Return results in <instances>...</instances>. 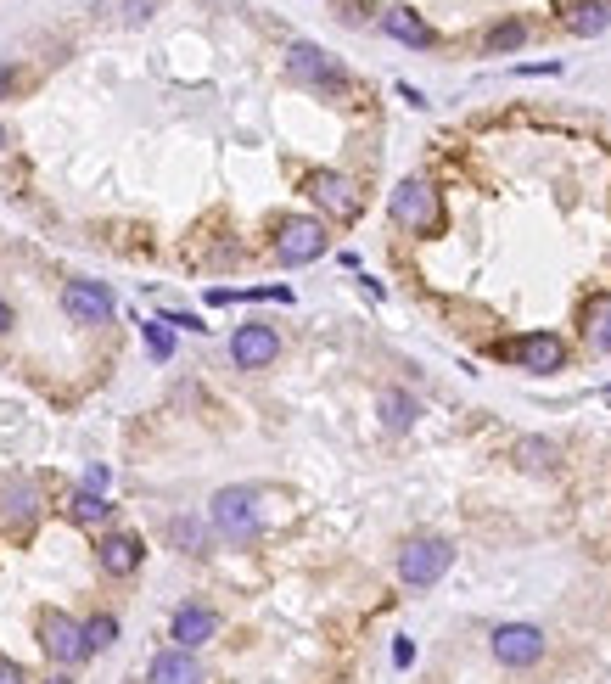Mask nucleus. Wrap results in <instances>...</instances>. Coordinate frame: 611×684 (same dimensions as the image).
<instances>
[{"instance_id":"obj_20","label":"nucleus","mask_w":611,"mask_h":684,"mask_svg":"<svg viewBox=\"0 0 611 684\" xmlns=\"http://www.w3.org/2000/svg\"><path fill=\"white\" fill-rule=\"evenodd\" d=\"M522 40H527V23H522V17H505V23H494V29L483 34V51L505 57V51H516Z\"/></svg>"},{"instance_id":"obj_5","label":"nucleus","mask_w":611,"mask_h":684,"mask_svg":"<svg viewBox=\"0 0 611 684\" xmlns=\"http://www.w3.org/2000/svg\"><path fill=\"white\" fill-rule=\"evenodd\" d=\"M320 253H326V225L314 214H286L281 225H275V258H281L286 270H303V264H314Z\"/></svg>"},{"instance_id":"obj_11","label":"nucleus","mask_w":611,"mask_h":684,"mask_svg":"<svg viewBox=\"0 0 611 684\" xmlns=\"http://www.w3.org/2000/svg\"><path fill=\"white\" fill-rule=\"evenodd\" d=\"M230 359L242 365V371H264V365H275L281 359V337H275V326H236V337H230Z\"/></svg>"},{"instance_id":"obj_2","label":"nucleus","mask_w":611,"mask_h":684,"mask_svg":"<svg viewBox=\"0 0 611 684\" xmlns=\"http://www.w3.org/2000/svg\"><path fill=\"white\" fill-rule=\"evenodd\" d=\"M387 214H393L398 230H410V236H432V230L443 225V197L432 180H421V174H404L393 186V197H387Z\"/></svg>"},{"instance_id":"obj_10","label":"nucleus","mask_w":611,"mask_h":684,"mask_svg":"<svg viewBox=\"0 0 611 684\" xmlns=\"http://www.w3.org/2000/svg\"><path fill=\"white\" fill-rule=\"evenodd\" d=\"M303 191H309V197L320 202L331 219H359V186L348 180V174H337V169H314L309 180H303Z\"/></svg>"},{"instance_id":"obj_15","label":"nucleus","mask_w":611,"mask_h":684,"mask_svg":"<svg viewBox=\"0 0 611 684\" xmlns=\"http://www.w3.org/2000/svg\"><path fill=\"white\" fill-rule=\"evenodd\" d=\"M583 348L600 354V359L611 354V292H600V298L583 303Z\"/></svg>"},{"instance_id":"obj_28","label":"nucleus","mask_w":611,"mask_h":684,"mask_svg":"<svg viewBox=\"0 0 611 684\" xmlns=\"http://www.w3.org/2000/svg\"><path fill=\"white\" fill-rule=\"evenodd\" d=\"M516 73H527V79H533V73H561V62H527V68H516Z\"/></svg>"},{"instance_id":"obj_12","label":"nucleus","mask_w":611,"mask_h":684,"mask_svg":"<svg viewBox=\"0 0 611 684\" xmlns=\"http://www.w3.org/2000/svg\"><path fill=\"white\" fill-rule=\"evenodd\" d=\"M169 634H174L180 651H202V645L219 634V612H214V606H202V600H185V606H174Z\"/></svg>"},{"instance_id":"obj_6","label":"nucleus","mask_w":611,"mask_h":684,"mask_svg":"<svg viewBox=\"0 0 611 684\" xmlns=\"http://www.w3.org/2000/svg\"><path fill=\"white\" fill-rule=\"evenodd\" d=\"M499 354L511 359V365H522V371H533V376H550V371L567 365V342L555 337V331H522V337L505 342Z\"/></svg>"},{"instance_id":"obj_31","label":"nucleus","mask_w":611,"mask_h":684,"mask_svg":"<svg viewBox=\"0 0 611 684\" xmlns=\"http://www.w3.org/2000/svg\"><path fill=\"white\" fill-rule=\"evenodd\" d=\"M51 684H68V679H51Z\"/></svg>"},{"instance_id":"obj_14","label":"nucleus","mask_w":611,"mask_h":684,"mask_svg":"<svg viewBox=\"0 0 611 684\" xmlns=\"http://www.w3.org/2000/svg\"><path fill=\"white\" fill-rule=\"evenodd\" d=\"M96 561L107 578H129V572L141 567V544L129 539V533H107V539L96 544Z\"/></svg>"},{"instance_id":"obj_7","label":"nucleus","mask_w":611,"mask_h":684,"mask_svg":"<svg viewBox=\"0 0 611 684\" xmlns=\"http://www.w3.org/2000/svg\"><path fill=\"white\" fill-rule=\"evenodd\" d=\"M488 645H494V656L505 662V668H533V662L550 651V640H544L539 623H499L494 634H488Z\"/></svg>"},{"instance_id":"obj_27","label":"nucleus","mask_w":611,"mask_h":684,"mask_svg":"<svg viewBox=\"0 0 611 684\" xmlns=\"http://www.w3.org/2000/svg\"><path fill=\"white\" fill-rule=\"evenodd\" d=\"M393 662H398V668H410V662H415V645L398 640V645H393Z\"/></svg>"},{"instance_id":"obj_25","label":"nucleus","mask_w":611,"mask_h":684,"mask_svg":"<svg viewBox=\"0 0 611 684\" xmlns=\"http://www.w3.org/2000/svg\"><path fill=\"white\" fill-rule=\"evenodd\" d=\"M169 539L180 544V550H202V539H208V533H202V522H191V516H174V522H169Z\"/></svg>"},{"instance_id":"obj_26","label":"nucleus","mask_w":611,"mask_h":684,"mask_svg":"<svg viewBox=\"0 0 611 684\" xmlns=\"http://www.w3.org/2000/svg\"><path fill=\"white\" fill-rule=\"evenodd\" d=\"M0 684H29V673L17 668V662H6V656H0Z\"/></svg>"},{"instance_id":"obj_9","label":"nucleus","mask_w":611,"mask_h":684,"mask_svg":"<svg viewBox=\"0 0 611 684\" xmlns=\"http://www.w3.org/2000/svg\"><path fill=\"white\" fill-rule=\"evenodd\" d=\"M62 309H68L73 326H107L118 314V298L101 281H68L62 286Z\"/></svg>"},{"instance_id":"obj_13","label":"nucleus","mask_w":611,"mask_h":684,"mask_svg":"<svg viewBox=\"0 0 611 684\" xmlns=\"http://www.w3.org/2000/svg\"><path fill=\"white\" fill-rule=\"evenodd\" d=\"M146 684H202V662L197 651H157L152 668H146Z\"/></svg>"},{"instance_id":"obj_16","label":"nucleus","mask_w":611,"mask_h":684,"mask_svg":"<svg viewBox=\"0 0 611 684\" xmlns=\"http://www.w3.org/2000/svg\"><path fill=\"white\" fill-rule=\"evenodd\" d=\"M382 29L393 34L398 45H415V51H421V45H432V29L421 23V12H410V6H387V12H382Z\"/></svg>"},{"instance_id":"obj_17","label":"nucleus","mask_w":611,"mask_h":684,"mask_svg":"<svg viewBox=\"0 0 611 684\" xmlns=\"http://www.w3.org/2000/svg\"><path fill=\"white\" fill-rule=\"evenodd\" d=\"M376 410H382V427H387V432H410L415 415H421V404H415L404 387H387L382 399H376Z\"/></svg>"},{"instance_id":"obj_8","label":"nucleus","mask_w":611,"mask_h":684,"mask_svg":"<svg viewBox=\"0 0 611 684\" xmlns=\"http://www.w3.org/2000/svg\"><path fill=\"white\" fill-rule=\"evenodd\" d=\"M40 645L51 662H62V668H79L90 656V640H85V623H73L68 612H45L40 617Z\"/></svg>"},{"instance_id":"obj_19","label":"nucleus","mask_w":611,"mask_h":684,"mask_svg":"<svg viewBox=\"0 0 611 684\" xmlns=\"http://www.w3.org/2000/svg\"><path fill=\"white\" fill-rule=\"evenodd\" d=\"M34 511H40V488L29 483V477H17V483H6V516H12L17 528H29Z\"/></svg>"},{"instance_id":"obj_21","label":"nucleus","mask_w":611,"mask_h":684,"mask_svg":"<svg viewBox=\"0 0 611 684\" xmlns=\"http://www.w3.org/2000/svg\"><path fill=\"white\" fill-rule=\"evenodd\" d=\"M85 640H90V656H96V651H113V645H118V617H113V612L90 617V623H85Z\"/></svg>"},{"instance_id":"obj_4","label":"nucleus","mask_w":611,"mask_h":684,"mask_svg":"<svg viewBox=\"0 0 611 684\" xmlns=\"http://www.w3.org/2000/svg\"><path fill=\"white\" fill-rule=\"evenodd\" d=\"M286 73H292L298 85L320 90V96H348V73H342V62L331 57V51H320V45H309V40L286 45Z\"/></svg>"},{"instance_id":"obj_24","label":"nucleus","mask_w":611,"mask_h":684,"mask_svg":"<svg viewBox=\"0 0 611 684\" xmlns=\"http://www.w3.org/2000/svg\"><path fill=\"white\" fill-rule=\"evenodd\" d=\"M141 337H146V348H152V359H169V354H174L169 320H141Z\"/></svg>"},{"instance_id":"obj_18","label":"nucleus","mask_w":611,"mask_h":684,"mask_svg":"<svg viewBox=\"0 0 611 684\" xmlns=\"http://www.w3.org/2000/svg\"><path fill=\"white\" fill-rule=\"evenodd\" d=\"M606 23H611V0H578V6L567 12V29L583 34V40L606 34Z\"/></svg>"},{"instance_id":"obj_22","label":"nucleus","mask_w":611,"mask_h":684,"mask_svg":"<svg viewBox=\"0 0 611 684\" xmlns=\"http://www.w3.org/2000/svg\"><path fill=\"white\" fill-rule=\"evenodd\" d=\"M516 460H522L527 471H550V466H555V443H544V438H522V443H516Z\"/></svg>"},{"instance_id":"obj_23","label":"nucleus","mask_w":611,"mask_h":684,"mask_svg":"<svg viewBox=\"0 0 611 684\" xmlns=\"http://www.w3.org/2000/svg\"><path fill=\"white\" fill-rule=\"evenodd\" d=\"M68 505H73V522H101V516H107V499H101V488H90V483L79 488Z\"/></svg>"},{"instance_id":"obj_29","label":"nucleus","mask_w":611,"mask_h":684,"mask_svg":"<svg viewBox=\"0 0 611 684\" xmlns=\"http://www.w3.org/2000/svg\"><path fill=\"white\" fill-rule=\"evenodd\" d=\"M0 331H12V303L0 298Z\"/></svg>"},{"instance_id":"obj_1","label":"nucleus","mask_w":611,"mask_h":684,"mask_svg":"<svg viewBox=\"0 0 611 684\" xmlns=\"http://www.w3.org/2000/svg\"><path fill=\"white\" fill-rule=\"evenodd\" d=\"M208 522H214L219 539H230V544H253L258 533H264V494H258V488H247V483L219 488L214 505H208Z\"/></svg>"},{"instance_id":"obj_30","label":"nucleus","mask_w":611,"mask_h":684,"mask_svg":"<svg viewBox=\"0 0 611 684\" xmlns=\"http://www.w3.org/2000/svg\"><path fill=\"white\" fill-rule=\"evenodd\" d=\"M0 146H6V129H0Z\"/></svg>"},{"instance_id":"obj_3","label":"nucleus","mask_w":611,"mask_h":684,"mask_svg":"<svg viewBox=\"0 0 611 684\" xmlns=\"http://www.w3.org/2000/svg\"><path fill=\"white\" fill-rule=\"evenodd\" d=\"M449 561H455V544L438 539V533H415V539H404V550H398V578L410 589H432L449 572Z\"/></svg>"}]
</instances>
